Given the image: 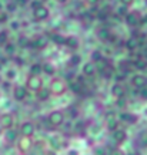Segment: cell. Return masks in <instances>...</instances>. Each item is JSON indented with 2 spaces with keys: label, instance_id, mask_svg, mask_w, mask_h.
I'll return each instance as SVG.
<instances>
[{
  "label": "cell",
  "instance_id": "6da1fadb",
  "mask_svg": "<svg viewBox=\"0 0 147 155\" xmlns=\"http://www.w3.org/2000/svg\"><path fill=\"white\" fill-rule=\"evenodd\" d=\"M47 121L49 124L52 125V128H56V127H60L64 124V114L61 111H53L50 112L49 116H47Z\"/></svg>",
  "mask_w": 147,
  "mask_h": 155
},
{
  "label": "cell",
  "instance_id": "7a4b0ae2",
  "mask_svg": "<svg viewBox=\"0 0 147 155\" xmlns=\"http://www.w3.org/2000/svg\"><path fill=\"white\" fill-rule=\"evenodd\" d=\"M33 17H34V20L36 22H43V20H47L50 17V10L47 6H39L37 9H34L33 10Z\"/></svg>",
  "mask_w": 147,
  "mask_h": 155
},
{
  "label": "cell",
  "instance_id": "3957f363",
  "mask_svg": "<svg viewBox=\"0 0 147 155\" xmlns=\"http://www.w3.org/2000/svg\"><path fill=\"white\" fill-rule=\"evenodd\" d=\"M26 89L33 91V92H39L42 89V79H40V76L29 75L27 81H26Z\"/></svg>",
  "mask_w": 147,
  "mask_h": 155
},
{
  "label": "cell",
  "instance_id": "277c9868",
  "mask_svg": "<svg viewBox=\"0 0 147 155\" xmlns=\"http://www.w3.org/2000/svg\"><path fill=\"white\" fill-rule=\"evenodd\" d=\"M124 22L127 26L136 28V26H139V25L142 23V16H140L139 12H129L124 16Z\"/></svg>",
  "mask_w": 147,
  "mask_h": 155
},
{
  "label": "cell",
  "instance_id": "5b68a950",
  "mask_svg": "<svg viewBox=\"0 0 147 155\" xmlns=\"http://www.w3.org/2000/svg\"><path fill=\"white\" fill-rule=\"evenodd\" d=\"M67 82H64L63 79H60V78H56L52 81V89H50V92L55 95H63L64 94L66 88H67Z\"/></svg>",
  "mask_w": 147,
  "mask_h": 155
},
{
  "label": "cell",
  "instance_id": "8992f818",
  "mask_svg": "<svg viewBox=\"0 0 147 155\" xmlns=\"http://www.w3.org/2000/svg\"><path fill=\"white\" fill-rule=\"evenodd\" d=\"M47 45H49V39L44 38V36H37L33 40H30V46L29 48H33L34 50H42V49H46Z\"/></svg>",
  "mask_w": 147,
  "mask_h": 155
},
{
  "label": "cell",
  "instance_id": "52a82bcc",
  "mask_svg": "<svg viewBox=\"0 0 147 155\" xmlns=\"http://www.w3.org/2000/svg\"><path fill=\"white\" fill-rule=\"evenodd\" d=\"M20 134H22L24 138H29V137H32L33 134H34V125H33L30 121L23 122L22 125H20Z\"/></svg>",
  "mask_w": 147,
  "mask_h": 155
},
{
  "label": "cell",
  "instance_id": "ba28073f",
  "mask_svg": "<svg viewBox=\"0 0 147 155\" xmlns=\"http://www.w3.org/2000/svg\"><path fill=\"white\" fill-rule=\"evenodd\" d=\"M13 98L16 101H19V102L26 99L27 98V89H26V86H14V89H13Z\"/></svg>",
  "mask_w": 147,
  "mask_h": 155
},
{
  "label": "cell",
  "instance_id": "9c48e42d",
  "mask_svg": "<svg viewBox=\"0 0 147 155\" xmlns=\"http://www.w3.org/2000/svg\"><path fill=\"white\" fill-rule=\"evenodd\" d=\"M13 122H14V118H13L11 114H3L0 116V125L5 129H10L13 127Z\"/></svg>",
  "mask_w": 147,
  "mask_h": 155
},
{
  "label": "cell",
  "instance_id": "30bf717a",
  "mask_svg": "<svg viewBox=\"0 0 147 155\" xmlns=\"http://www.w3.org/2000/svg\"><path fill=\"white\" fill-rule=\"evenodd\" d=\"M131 83H133V86H136V88H146L147 86V78L144 75H134V76L131 78Z\"/></svg>",
  "mask_w": 147,
  "mask_h": 155
},
{
  "label": "cell",
  "instance_id": "8fae6325",
  "mask_svg": "<svg viewBox=\"0 0 147 155\" xmlns=\"http://www.w3.org/2000/svg\"><path fill=\"white\" fill-rule=\"evenodd\" d=\"M96 72H97V69H96V65H94L93 62H87V63L83 65V75H84V76L92 78L96 75Z\"/></svg>",
  "mask_w": 147,
  "mask_h": 155
},
{
  "label": "cell",
  "instance_id": "7c38bea8",
  "mask_svg": "<svg viewBox=\"0 0 147 155\" xmlns=\"http://www.w3.org/2000/svg\"><path fill=\"white\" fill-rule=\"evenodd\" d=\"M139 46H140V43H139V40H137L136 36H131V38H129L124 42V48L129 50V52H134Z\"/></svg>",
  "mask_w": 147,
  "mask_h": 155
},
{
  "label": "cell",
  "instance_id": "4fadbf2b",
  "mask_svg": "<svg viewBox=\"0 0 147 155\" xmlns=\"http://www.w3.org/2000/svg\"><path fill=\"white\" fill-rule=\"evenodd\" d=\"M97 38L100 39V40H104V42H107V40H113V39H114V36L111 35V32H110L107 28H102V29H99Z\"/></svg>",
  "mask_w": 147,
  "mask_h": 155
},
{
  "label": "cell",
  "instance_id": "5bb4252c",
  "mask_svg": "<svg viewBox=\"0 0 147 155\" xmlns=\"http://www.w3.org/2000/svg\"><path fill=\"white\" fill-rule=\"evenodd\" d=\"M113 139H114L117 144H123L126 139H127V134L124 129H116L113 132Z\"/></svg>",
  "mask_w": 147,
  "mask_h": 155
},
{
  "label": "cell",
  "instance_id": "9a60e30c",
  "mask_svg": "<svg viewBox=\"0 0 147 155\" xmlns=\"http://www.w3.org/2000/svg\"><path fill=\"white\" fill-rule=\"evenodd\" d=\"M120 121L126 122V124H136L137 116L130 112H123V114H120Z\"/></svg>",
  "mask_w": 147,
  "mask_h": 155
},
{
  "label": "cell",
  "instance_id": "2e32d148",
  "mask_svg": "<svg viewBox=\"0 0 147 155\" xmlns=\"http://www.w3.org/2000/svg\"><path fill=\"white\" fill-rule=\"evenodd\" d=\"M111 95H114L116 98H123L124 96V88H123V85L116 82L111 86Z\"/></svg>",
  "mask_w": 147,
  "mask_h": 155
},
{
  "label": "cell",
  "instance_id": "e0dca14e",
  "mask_svg": "<svg viewBox=\"0 0 147 155\" xmlns=\"http://www.w3.org/2000/svg\"><path fill=\"white\" fill-rule=\"evenodd\" d=\"M64 45L69 49H77V48H79V39H77L76 36H67Z\"/></svg>",
  "mask_w": 147,
  "mask_h": 155
},
{
  "label": "cell",
  "instance_id": "ac0fdd59",
  "mask_svg": "<svg viewBox=\"0 0 147 155\" xmlns=\"http://www.w3.org/2000/svg\"><path fill=\"white\" fill-rule=\"evenodd\" d=\"M131 66H134L137 71H144L147 68V61L142 59V58H137V59H134V62H131Z\"/></svg>",
  "mask_w": 147,
  "mask_h": 155
},
{
  "label": "cell",
  "instance_id": "d6986e66",
  "mask_svg": "<svg viewBox=\"0 0 147 155\" xmlns=\"http://www.w3.org/2000/svg\"><path fill=\"white\" fill-rule=\"evenodd\" d=\"M42 69H43V72L46 75H50V76L56 73V66L53 63H50V62H44L43 65H42Z\"/></svg>",
  "mask_w": 147,
  "mask_h": 155
},
{
  "label": "cell",
  "instance_id": "ffe728a7",
  "mask_svg": "<svg viewBox=\"0 0 147 155\" xmlns=\"http://www.w3.org/2000/svg\"><path fill=\"white\" fill-rule=\"evenodd\" d=\"M94 65H96V69H97V72H102V71H103L104 68H107L110 65V62H109V59H107V58H102V59H100V61H97L96 62V63H94Z\"/></svg>",
  "mask_w": 147,
  "mask_h": 155
},
{
  "label": "cell",
  "instance_id": "44dd1931",
  "mask_svg": "<svg viewBox=\"0 0 147 155\" xmlns=\"http://www.w3.org/2000/svg\"><path fill=\"white\" fill-rule=\"evenodd\" d=\"M100 73H102V76H103V78H106V79H110V78L114 76L116 69L111 66V65H109L107 68H104V69H103V71H102Z\"/></svg>",
  "mask_w": 147,
  "mask_h": 155
},
{
  "label": "cell",
  "instance_id": "7402d4cb",
  "mask_svg": "<svg viewBox=\"0 0 147 155\" xmlns=\"http://www.w3.org/2000/svg\"><path fill=\"white\" fill-rule=\"evenodd\" d=\"M69 83V88L74 92V94H82L83 92V83L82 82H67Z\"/></svg>",
  "mask_w": 147,
  "mask_h": 155
},
{
  "label": "cell",
  "instance_id": "603a6c76",
  "mask_svg": "<svg viewBox=\"0 0 147 155\" xmlns=\"http://www.w3.org/2000/svg\"><path fill=\"white\" fill-rule=\"evenodd\" d=\"M50 95H52L50 89H47V88L40 89V91L37 92V99L39 101H47L50 98Z\"/></svg>",
  "mask_w": 147,
  "mask_h": 155
},
{
  "label": "cell",
  "instance_id": "cb8c5ba5",
  "mask_svg": "<svg viewBox=\"0 0 147 155\" xmlns=\"http://www.w3.org/2000/svg\"><path fill=\"white\" fill-rule=\"evenodd\" d=\"M5 137H6V141H7V142H14L17 139V132L10 128V129H6Z\"/></svg>",
  "mask_w": 147,
  "mask_h": 155
},
{
  "label": "cell",
  "instance_id": "d4e9b609",
  "mask_svg": "<svg viewBox=\"0 0 147 155\" xmlns=\"http://www.w3.org/2000/svg\"><path fill=\"white\" fill-rule=\"evenodd\" d=\"M52 40H53L56 45L63 46V45L66 43V36H63V35H60V33H55V35H52Z\"/></svg>",
  "mask_w": 147,
  "mask_h": 155
},
{
  "label": "cell",
  "instance_id": "484cf974",
  "mask_svg": "<svg viewBox=\"0 0 147 155\" xmlns=\"http://www.w3.org/2000/svg\"><path fill=\"white\" fill-rule=\"evenodd\" d=\"M107 128H109V131L111 132H114L116 129H119V121L116 119V118H109L107 119Z\"/></svg>",
  "mask_w": 147,
  "mask_h": 155
},
{
  "label": "cell",
  "instance_id": "4316f807",
  "mask_svg": "<svg viewBox=\"0 0 147 155\" xmlns=\"http://www.w3.org/2000/svg\"><path fill=\"white\" fill-rule=\"evenodd\" d=\"M40 73H43L42 65H40V63H33L32 66H30V75H36V76H39Z\"/></svg>",
  "mask_w": 147,
  "mask_h": 155
},
{
  "label": "cell",
  "instance_id": "83f0119b",
  "mask_svg": "<svg viewBox=\"0 0 147 155\" xmlns=\"http://www.w3.org/2000/svg\"><path fill=\"white\" fill-rule=\"evenodd\" d=\"M5 52H6V55L13 56L14 55V52H16V46L11 43V42H7V43L5 45Z\"/></svg>",
  "mask_w": 147,
  "mask_h": 155
},
{
  "label": "cell",
  "instance_id": "f1b7e54d",
  "mask_svg": "<svg viewBox=\"0 0 147 155\" xmlns=\"http://www.w3.org/2000/svg\"><path fill=\"white\" fill-rule=\"evenodd\" d=\"M80 63H82V56L77 55V53L71 55V58H70V65L71 66H79Z\"/></svg>",
  "mask_w": 147,
  "mask_h": 155
},
{
  "label": "cell",
  "instance_id": "f546056e",
  "mask_svg": "<svg viewBox=\"0 0 147 155\" xmlns=\"http://www.w3.org/2000/svg\"><path fill=\"white\" fill-rule=\"evenodd\" d=\"M30 148H32V141H29V139H23V141H20V150L22 151L27 152Z\"/></svg>",
  "mask_w": 147,
  "mask_h": 155
},
{
  "label": "cell",
  "instance_id": "4dcf8cb0",
  "mask_svg": "<svg viewBox=\"0 0 147 155\" xmlns=\"http://www.w3.org/2000/svg\"><path fill=\"white\" fill-rule=\"evenodd\" d=\"M9 42V32L7 30H0V45L5 46Z\"/></svg>",
  "mask_w": 147,
  "mask_h": 155
},
{
  "label": "cell",
  "instance_id": "1f68e13d",
  "mask_svg": "<svg viewBox=\"0 0 147 155\" xmlns=\"http://www.w3.org/2000/svg\"><path fill=\"white\" fill-rule=\"evenodd\" d=\"M19 45H20V48H29L30 46V39L26 38V36H20L19 38Z\"/></svg>",
  "mask_w": 147,
  "mask_h": 155
},
{
  "label": "cell",
  "instance_id": "d6a6232c",
  "mask_svg": "<svg viewBox=\"0 0 147 155\" xmlns=\"http://www.w3.org/2000/svg\"><path fill=\"white\" fill-rule=\"evenodd\" d=\"M16 76H17L16 69H7V71H6V78H7V81H9V82L13 81V79H16Z\"/></svg>",
  "mask_w": 147,
  "mask_h": 155
},
{
  "label": "cell",
  "instance_id": "836d02e7",
  "mask_svg": "<svg viewBox=\"0 0 147 155\" xmlns=\"http://www.w3.org/2000/svg\"><path fill=\"white\" fill-rule=\"evenodd\" d=\"M103 58V55H102V52L100 50H93L92 52V62L93 63H96L97 61H100Z\"/></svg>",
  "mask_w": 147,
  "mask_h": 155
},
{
  "label": "cell",
  "instance_id": "e575fe53",
  "mask_svg": "<svg viewBox=\"0 0 147 155\" xmlns=\"http://www.w3.org/2000/svg\"><path fill=\"white\" fill-rule=\"evenodd\" d=\"M127 13H129V7H127V6H123V5H121L119 9H117V13H116V15H119L120 17H123V16H126Z\"/></svg>",
  "mask_w": 147,
  "mask_h": 155
},
{
  "label": "cell",
  "instance_id": "d590c367",
  "mask_svg": "<svg viewBox=\"0 0 147 155\" xmlns=\"http://www.w3.org/2000/svg\"><path fill=\"white\" fill-rule=\"evenodd\" d=\"M9 20V13L7 12H0V23H6Z\"/></svg>",
  "mask_w": 147,
  "mask_h": 155
},
{
  "label": "cell",
  "instance_id": "8d00e7d4",
  "mask_svg": "<svg viewBox=\"0 0 147 155\" xmlns=\"http://www.w3.org/2000/svg\"><path fill=\"white\" fill-rule=\"evenodd\" d=\"M29 3H30V7H32L33 10H34V9H37L39 6L43 5V3H42L40 0H32V2H29Z\"/></svg>",
  "mask_w": 147,
  "mask_h": 155
},
{
  "label": "cell",
  "instance_id": "74e56055",
  "mask_svg": "<svg viewBox=\"0 0 147 155\" xmlns=\"http://www.w3.org/2000/svg\"><path fill=\"white\" fill-rule=\"evenodd\" d=\"M17 9V5H16V2H11V3H9L7 5V12L10 13V12H14Z\"/></svg>",
  "mask_w": 147,
  "mask_h": 155
},
{
  "label": "cell",
  "instance_id": "f35d334b",
  "mask_svg": "<svg viewBox=\"0 0 147 155\" xmlns=\"http://www.w3.org/2000/svg\"><path fill=\"white\" fill-rule=\"evenodd\" d=\"M116 104H117V106H119V108H124V106H126L124 96H123V98H117V102H116Z\"/></svg>",
  "mask_w": 147,
  "mask_h": 155
},
{
  "label": "cell",
  "instance_id": "ab89813d",
  "mask_svg": "<svg viewBox=\"0 0 147 155\" xmlns=\"http://www.w3.org/2000/svg\"><path fill=\"white\" fill-rule=\"evenodd\" d=\"M20 26H22V23L20 22H11L10 23L11 30H17V29H20Z\"/></svg>",
  "mask_w": 147,
  "mask_h": 155
},
{
  "label": "cell",
  "instance_id": "60d3db41",
  "mask_svg": "<svg viewBox=\"0 0 147 155\" xmlns=\"http://www.w3.org/2000/svg\"><path fill=\"white\" fill-rule=\"evenodd\" d=\"M94 155H107V152H106L104 148H96L94 150Z\"/></svg>",
  "mask_w": 147,
  "mask_h": 155
},
{
  "label": "cell",
  "instance_id": "b9f144b4",
  "mask_svg": "<svg viewBox=\"0 0 147 155\" xmlns=\"http://www.w3.org/2000/svg\"><path fill=\"white\" fill-rule=\"evenodd\" d=\"M140 98H142V99H147V88H142L140 89Z\"/></svg>",
  "mask_w": 147,
  "mask_h": 155
},
{
  "label": "cell",
  "instance_id": "7bdbcfd3",
  "mask_svg": "<svg viewBox=\"0 0 147 155\" xmlns=\"http://www.w3.org/2000/svg\"><path fill=\"white\" fill-rule=\"evenodd\" d=\"M120 3L123 6H127V7H130L133 3H134V0H120Z\"/></svg>",
  "mask_w": 147,
  "mask_h": 155
},
{
  "label": "cell",
  "instance_id": "ee69618b",
  "mask_svg": "<svg viewBox=\"0 0 147 155\" xmlns=\"http://www.w3.org/2000/svg\"><path fill=\"white\" fill-rule=\"evenodd\" d=\"M29 3V0H16V5L17 6H26Z\"/></svg>",
  "mask_w": 147,
  "mask_h": 155
},
{
  "label": "cell",
  "instance_id": "f6af8a7d",
  "mask_svg": "<svg viewBox=\"0 0 147 155\" xmlns=\"http://www.w3.org/2000/svg\"><path fill=\"white\" fill-rule=\"evenodd\" d=\"M77 115H79V112L76 111V109H73V108H70V116L74 119V118H77Z\"/></svg>",
  "mask_w": 147,
  "mask_h": 155
},
{
  "label": "cell",
  "instance_id": "bcb514c9",
  "mask_svg": "<svg viewBox=\"0 0 147 155\" xmlns=\"http://www.w3.org/2000/svg\"><path fill=\"white\" fill-rule=\"evenodd\" d=\"M100 2V0H86V3H87L89 6H96Z\"/></svg>",
  "mask_w": 147,
  "mask_h": 155
},
{
  "label": "cell",
  "instance_id": "7dc6e473",
  "mask_svg": "<svg viewBox=\"0 0 147 155\" xmlns=\"http://www.w3.org/2000/svg\"><path fill=\"white\" fill-rule=\"evenodd\" d=\"M14 62H16L17 65H20V66H22L23 63H24V61H23L22 58H14Z\"/></svg>",
  "mask_w": 147,
  "mask_h": 155
},
{
  "label": "cell",
  "instance_id": "c3c4849f",
  "mask_svg": "<svg viewBox=\"0 0 147 155\" xmlns=\"http://www.w3.org/2000/svg\"><path fill=\"white\" fill-rule=\"evenodd\" d=\"M56 2H57L59 5H67V3H69L70 0H56Z\"/></svg>",
  "mask_w": 147,
  "mask_h": 155
},
{
  "label": "cell",
  "instance_id": "681fc988",
  "mask_svg": "<svg viewBox=\"0 0 147 155\" xmlns=\"http://www.w3.org/2000/svg\"><path fill=\"white\" fill-rule=\"evenodd\" d=\"M67 155H79V152H77L76 150H70V151H69V154H67Z\"/></svg>",
  "mask_w": 147,
  "mask_h": 155
},
{
  "label": "cell",
  "instance_id": "f907efd6",
  "mask_svg": "<svg viewBox=\"0 0 147 155\" xmlns=\"http://www.w3.org/2000/svg\"><path fill=\"white\" fill-rule=\"evenodd\" d=\"M3 86H5V89H9L10 88V82L7 81V82H3Z\"/></svg>",
  "mask_w": 147,
  "mask_h": 155
},
{
  "label": "cell",
  "instance_id": "816d5d0a",
  "mask_svg": "<svg viewBox=\"0 0 147 155\" xmlns=\"http://www.w3.org/2000/svg\"><path fill=\"white\" fill-rule=\"evenodd\" d=\"M111 155H123V152H121V151H119V150H116L114 152H111Z\"/></svg>",
  "mask_w": 147,
  "mask_h": 155
},
{
  "label": "cell",
  "instance_id": "f5cc1de1",
  "mask_svg": "<svg viewBox=\"0 0 147 155\" xmlns=\"http://www.w3.org/2000/svg\"><path fill=\"white\" fill-rule=\"evenodd\" d=\"M40 2H42V3H44V2H49V0H40Z\"/></svg>",
  "mask_w": 147,
  "mask_h": 155
},
{
  "label": "cell",
  "instance_id": "db71d44e",
  "mask_svg": "<svg viewBox=\"0 0 147 155\" xmlns=\"http://www.w3.org/2000/svg\"><path fill=\"white\" fill-rule=\"evenodd\" d=\"M0 83H2V75H0Z\"/></svg>",
  "mask_w": 147,
  "mask_h": 155
},
{
  "label": "cell",
  "instance_id": "11a10c76",
  "mask_svg": "<svg viewBox=\"0 0 147 155\" xmlns=\"http://www.w3.org/2000/svg\"><path fill=\"white\" fill-rule=\"evenodd\" d=\"M2 66H3V65H2V63H0V69H2Z\"/></svg>",
  "mask_w": 147,
  "mask_h": 155
},
{
  "label": "cell",
  "instance_id": "9f6ffc18",
  "mask_svg": "<svg viewBox=\"0 0 147 155\" xmlns=\"http://www.w3.org/2000/svg\"><path fill=\"white\" fill-rule=\"evenodd\" d=\"M0 98H2V92H0Z\"/></svg>",
  "mask_w": 147,
  "mask_h": 155
},
{
  "label": "cell",
  "instance_id": "6f0895ef",
  "mask_svg": "<svg viewBox=\"0 0 147 155\" xmlns=\"http://www.w3.org/2000/svg\"><path fill=\"white\" fill-rule=\"evenodd\" d=\"M146 147H147V141H146Z\"/></svg>",
  "mask_w": 147,
  "mask_h": 155
},
{
  "label": "cell",
  "instance_id": "680465c9",
  "mask_svg": "<svg viewBox=\"0 0 147 155\" xmlns=\"http://www.w3.org/2000/svg\"><path fill=\"white\" fill-rule=\"evenodd\" d=\"M131 155H133V154H131Z\"/></svg>",
  "mask_w": 147,
  "mask_h": 155
}]
</instances>
